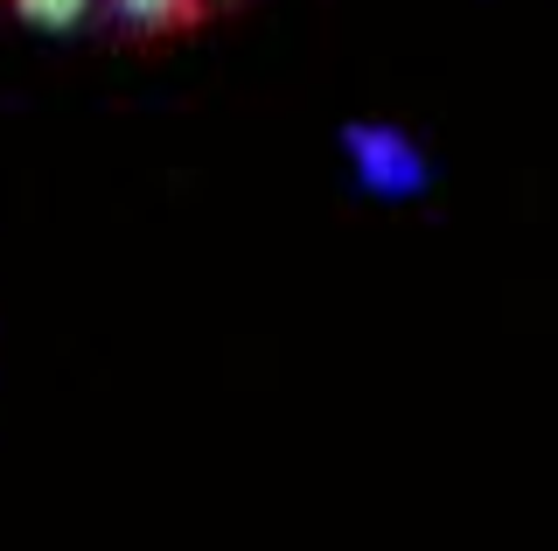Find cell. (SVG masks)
<instances>
[{
  "label": "cell",
  "mask_w": 558,
  "mask_h": 551,
  "mask_svg": "<svg viewBox=\"0 0 558 551\" xmlns=\"http://www.w3.org/2000/svg\"><path fill=\"white\" fill-rule=\"evenodd\" d=\"M342 147H349V161H356V182L371 188L377 203H405V196L426 188V154H418L412 133H398V126H349Z\"/></svg>",
  "instance_id": "6da1fadb"
},
{
  "label": "cell",
  "mask_w": 558,
  "mask_h": 551,
  "mask_svg": "<svg viewBox=\"0 0 558 551\" xmlns=\"http://www.w3.org/2000/svg\"><path fill=\"white\" fill-rule=\"evenodd\" d=\"M92 8L98 0H14V14H22L28 28H43V36H70Z\"/></svg>",
  "instance_id": "7a4b0ae2"
},
{
  "label": "cell",
  "mask_w": 558,
  "mask_h": 551,
  "mask_svg": "<svg viewBox=\"0 0 558 551\" xmlns=\"http://www.w3.org/2000/svg\"><path fill=\"white\" fill-rule=\"evenodd\" d=\"M112 14H126L133 28H168V22H182V8L189 0H105Z\"/></svg>",
  "instance_id": "3957f363"
}]
</instances>
